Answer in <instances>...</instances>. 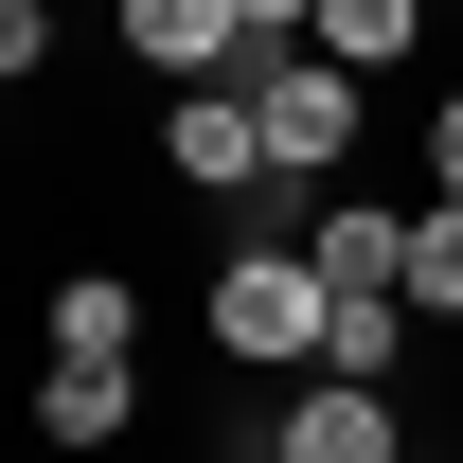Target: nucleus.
Returning <instances> with one entry per match:
<instances>
[{
  "label": "nucleus",
  "mask_w": 463,
  "mask_h": 463,
  "mask_svg": "<svg viewBox=\"0 0 463 463\" xmlns=\"http://www.w3.org/2000/svg\"><path fill=\"white\" fill-rule=\"evenodd\" d=\"M0 90H54V0H0Z\"/></svg>",
  "instance_id": "9b49d317"
},
{
  "label": "nucleus",
  "mask_w": 463,
  "mask_h": 463,
  "mask_svg": "<svg viewBox=\"0 0 463 463\" xmlns=\"http://www.w3.org/2000/svg\"><path fill=\"white\" fill-rule=\"evenodd\" d=\"M125 54L161 90H232L250 71V0H125Z\"/></svg>",
  "instance_id": "39448f33"
},
{
  "label": "nucleus",
  "mask_w": 463,
  "mask_h": 463,
  "mask_svg": "<svg viewBox=\"0 0 463 463\" xmlns=\"http://www.w3.org/2000/svg\"><path fill=\"white\" fill-rule=\"evenodd\" d=\"M410 463H446V446H410Z\"/></svg>",
  "instance_id": "ddd939ff"
},
{
  "label": "nucleus",
  "mask_w": 463,
  "mask_h": 463,
  "mask_svg": "<svg viewBox=\"0 0 463 463\" xmlns=\"http://www.w3.org/2000/svg\"><path fill=\"white\" fill-rule=\"evenodd\" d=\"M303 268H321V286H392V268H410V214H392V196H303Z\"/></svg>",
  "instance_id": "423d86ee"
},
{
  "label": "nucleus",
  "mask_w": 463,
  "mask_h": 463,
  "mask_svg": "<svg viewBox=\"0 0 463 463\" xmlns=\"http://www.w3.org/2000/svg\"><path fill=\"white\" fill-rule=\"evenodd\" d=\"M54 356H108L125 374V356H143V286H125V268H71L54 286Z\"/></svg>",
  "instance_id": "6e6552de"
},
{
  "label": "nucleus",
  "mask_w": 463,
  "mask_h": 463,
  "mask_svg": "<svg viewBox=\"0 0 463 463\" xmlns=\"http://www.w3.org/2000/svg\"><path fill=\"white\" fill-rule=\"evenodd\" d=\"M268 463H410V428H392L374 374H303V392L268 410Z\"/></svg>",
  "instance_id": "20e7f679"
},
{
  "label": "nucleus",
  "mask_w": 463,
  "mask_h": 463,
  "mask_svg": "<svg viewBox=\"0 0 463 463\" xmlns=\"http://www.w3.org/2000/svg\"><path fill=\"white\" fill-rule=\"evenodd\" d=\"M321 321H339V286L303 268V232H232V268L196 286V339L250 356V374H303V356H321Z\"/></svg>",
  "instance_id": "f257e3e1"
},
{
  "label": "nucleus",
  "mask_w": 463,
  "mask_h": 463,
  "mask_svg": "<svg viewBox=\"0 0 463 463\" xmlns=\"http://www.w3.org/2000/svg\"><path fill=\"white\" fill-rule=\"evenodd\" d=\"M161 178H178V196H250V232H303L250 90H161Z\"/></svg>",
  "instance_id": "7ed1b4c3"
},
{
  "label": "nucleus",
  "mask_w": 463,
  "mask_h": 463,
  "mask_svg": "<svg viewBox=\"0 0 463 463\" xmlns=\"http://www.w3.org/2000/svg\"><path fill=\"white\" fill-rule=\"evenodd\" d=\"M232 90L268 108V161H286V214H303V196H339V161H356V125H374V71H339L321 36H303V54H250Z\"/></svg>",
  "instance_id": "f03ea898"
},
{
  "label": "nucleus",
  "mask_w": 463,
  "mask_h": 463,
  "mask_svg": "<svg viewBox=\"0 0 463 463\" xmlns=\"http://www.w3.org/2000/svg\"><path fill=\"white\" fill-rule=\"evenodd\" d=\"M428 196H463V90L428 108Z\"/></svg>",
  "instance_id": "f8f14e48"
},
{
  "label": "nucleus",
  "mask_w": 463,
  "mask_h": 463,
  "mask_svg": "<svg viewBox=\"0 0 463 463\" xmlns=\"http://www.w3.org/2000/svg\"><path fill=\"white\" fill-rule=\"evenodd\" d=\"M410 321H463V196H428V214H410Z\"/></svg>",
  "instance_id": "9d476101"
},
{
  "label": "nucleus",
  "mask_w": 463,
  "mask_h": 463,
  "mask_svg": "<svg viewBox=\"0 0 463 463\" xmlns=\"http://www.w3.org/2000/svg\"><path fill=\"white\" fill-rule=\"evenodd\" d=\"M36 446H71V463L125 446V374H108V356H54V374H36Z\"/></svg>",
  "instance_id": "0eeeda50"
},
{
  "label": "nucleus",
  "mask_w": 463,
  "mask_h": 463,
  "mask_svg": "<svg viewBox=\"0 0 463 463\" xmlns=\"http://www.w3.org/2000/svg\"><path fill=\"white\" fill-rule=\"evenodd\" d=\"M410 36H428V0H321V54L339 71H410Z\"/></svg>",
  "instance_id": "1a4fd4ad"
}]
</instances>
